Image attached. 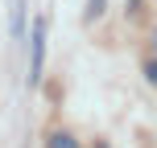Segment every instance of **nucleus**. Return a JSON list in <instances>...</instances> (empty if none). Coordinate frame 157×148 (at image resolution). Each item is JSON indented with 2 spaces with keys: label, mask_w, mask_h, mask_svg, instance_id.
Wrapping results in <instances>:
<instances>
[{
  "label": "nucleus",
  "mask_w": 157,
  "mask_h": 148,
  "mask_svg": "<svg viewBox=\"0 0 157 148\" xmlns=\"http://www.w3.org/2000/svg\"><path fill=\"white\" fill-rule=\"evenodd\" d=\"M41 62H46V21H33V33H29V86H37L41 78Z\"/></svg>",
  "instance_id": "f257e3e1"
},
{
  "label": "nucleus",
  "mask_w": 157,
  "mask_h": 148,
  "mask_svg": "<svg viewBox=\"0 0 157 148\" xmlns=\"http://www.w3.org/2000/svg\"><path fill=\"white\" fill-rule=\"evenodd\" d=\"M13 37H25V0H13Z\"/></svg>",
  "instance_id": "f03ea898"
},
{
  "label": "nucleus",
  "mask_w": 157,
  "mask_h": 148,
  "mask_svg": "<svg viewBox=\"0 0 157 148\" xmlns=\"http://www.w3.org/2000/svg\"><path fill=\"white\" fill-rule=\"evenodd\" d=\"M46 148H78V140H75L71 132H54V136L46 140Z\"/></svg>",
  "instance_id": "7ed1b4c3"
},
{
  "label": "nucleus",
  "mask_w": 157,
  "mask_h": 148,
  "mask_svg": "<svg viewBox=\"0 0 157 148\" xmlns=\"http://www.w3.org/2000/svg\"><path fill=\"white\" fill-rule=\"evenodd\" d=\"M103 8H108V0H87V16H99Z\"/></svg>",
  "instance_id": "20e7f679"
},
{
  "label": "nucleus",
  "mask_w": 157,
  "mask_h": 148,
  "mask_svg": "<svg viewBox=\"0 0 157 148\" xmlns=\"http://www.w3.org/2000/svg\"><path fill=\"white\" fill-rule=\"evenodd\" d=\"M145 78H149V82L157 86V62H145Z\"/></svg>",
  "instance_id": "39448f33"
},
{
  "label": "nucleus",
  "mask_w": 157,
  "mask_h": 148,
  "mask_svg": "<svg viewBox=\"0 0 157 148\" xmlns=\"http://www.w3.org/2000/svg\"><path fill=\"white\" fill-rule=\"evenodd\" d=\"M95 148H108V144H95Z\"/></svg>",
  "instance_id": "423d86ee"
},
{
  "label": "nucleus",
  "mask_w": 157,
  "mask_h": 148,
  "mask_svg": "<svg viewBox=\"0 0 157 148\" xmlns=\"http://www.w3.org/2000/svg\"><path fill=\"white\" fill-rule=\"evenodd\" d=\"M153 45H157V33H153Z\"/></svg>",
  "instance_id": "0eeeda50"
}]
</instances>
